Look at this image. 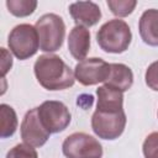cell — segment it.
Returning <instances> with one entry per match:
<instances>
[{
	"instance_id": "cell-1",
	"label": "cell",
	"mask_w": 158,
	"mask_h": 158,
	"mask_svg": "<svg viewBox=\"0 0 158 158\" xmlns=\"http://www.w3.org/2000/svg\"><path fill=\"white\" fill-rule=\"evenodd\" d=\"M33 70L40 85L51 91L68 89L73 86L75 81V77L70 67L56 54L40 56L35 62Z\"/></svg>"
},
{
	"instance_id": "cell-2",
	"label": "cell",
	"mask_w": 158,
	"mask_h": 158,
	"mask_svg": "<svg viewBox=\"0 0 158 158\" xmlns=\"http://www.w3.org/2000/svg\"><path fill=\"white\" fill-rule=\"evenodd\" d=\"M132 41L130 26L120 19L109 20L96 32V42L106 53H122Z\"/></svg>"
},
{
	"instance_id": "cell-3",
	"label": "cell",
	"mask_w": 158,
	"mask_h": 158,
	"mask_svg": "<svg viewBox=\"0 0 158 158\" xmlns=\"http://www.w3.org/2000/svg\"><path fill=\"white\" fill-rule=\"evenodd\" d=\"M126 114L123 109H98L91 116V128L94 133L102 139L118 138L126 127Z\"/></svg>"
},
{
	"instance_id": "cell-4",
	"label": "cell",
	"mask_w": 158,
	"mask_h": 158,
	"mask_svg": "<svg viewBox=\"0 0 158 158\" xmlns=\"http://www.w3.org/2000/svg\"><path fill=\"white\" fill-rule=\"evenodd\" d=\"M40 40V49L43 52H56L63 46L65 25L60 16L56 14L42 15L35 25Z\"/></svg>"
},
{
	"instance_id": "cell-5",
	"label": "cell",
	"mask_w": 158,
	"mask_h": 158,
	"mask_svg": "<svg viewBox=\"0 0 158 158\" xmlns=\"http://www.w3.org/2000/svg\"><path fill=\"white\" fill-rule=\"evenodd\" d=\"M7 46L20 60L35 56L40 48V40L35 26L30 23H20L15 26L9 33Z\"/></svg>"
},
{
	"instance_id": "cell-6",
	"label": "cell",
	"mask_w": 158,
	"mask_h": 158,
	"mask_svg": "<svg viewBox=\"0 0 158 158\" xmlns=\"http://www.w3.org/2000/svg\"><path fill=\"white\" fill-rule=\"evenodd\" d=\"M63 154L67 158H101L102 147L93 136L84 132L69 135L62 144Z\"/></svg>"
},
{
	"instance_id": "cell-7",
	"label": "cell",
	"mask_w": 158,
	"mask_h": 158,
	"mask_svg": "<svg viewBox=\"0 0 158 158\" xmlns=\"http://www.w3.org/2000/svg\"><path fill=\"white\" fill-rule=\"evenodd\" d=\"M38 117L43 127L49 133H58L64 131L72 120V115L65 104L57 100L43 101L38 107Z\"/></svg>"
},
{
	"instance_id": "cell-8",
	"label": "cell",
	"mask_w": 158,
	"mask_h": 158,
	"mask_svg": "<svg viewBox=\"0 0 158 158\" xmlns=\"http://www.w3.org/2000/svg\"><path fill=\"white\" fill-rule=\"evenodd\" d=\"M110 75V63L101 58H86L74 68V77L84 86L105 83Z\"/></svg>"
},
{
	"instance_id": "cell-9",
	"label": "cell",
	"mask_w": 158,
	"mask_h": 158,
	"mask_svg": "<svg viewBox=\"0 0 158 158\" xmlns=\"http://www.w3.org/2000/svg\"><path fill=\"white\" fill-rule=\"evenodd\" d=\"M21 138L26 144L32 147H42L49 138V132L43 127L37 107H33L26 112L22 118L21 127Z\"/></svg>"
},
{
	"instance_id": "cell-10",
	"label": "cell",
	"mask_w": 158,
	"mask_h": 158,
	"mask_svg": "<svg viewBox=\"0 0 158 158\" xmlns=\"http://www.w3.org/2000/svg\"><path fill=\"white\" fill-rule=\"evenodd\" d=\"M69 14L75 26L91 27L101 19V10L94 1H77L69 5Z\"/></svg>"
},
{
	"instance_id": "cell-11",
	"label": "cell",
	"mask_w": 158,
	"mask_h": 158,
	"mask_svg": "<svg viewBox=\"0 0 158 158\" xmlns=\"http://www.w3.org/2000/svg\"><path fill=\"white\" fill-rule=\"evenodd\" d=\"M68 49L74 59H86L90 51V31L83 26H74L68 36Z\"/></svg>"
},
{
	"instance_id": "cell-12",
	"label": "cell",
	"mask_w": 158,
	"mask_h": 158,
	"mask_svg": "<svg viewBox=\"0 0 158 158\" xmlns=\"http://www.w3.org/2000/svg\"><path fill=\"white\" fill-rule=\"evenodd\" d=\"M139 36L142 41L152 47L158 46V10L148 9L146 10L138 22Z\"/></svg>"
},
{
	"instance_id": "cell-13",
	"label": "cell",
	"mask_w": 158,
	"mask_h": 158,
	"mask_svg": "<svg viewBox=\"0 0 158 158\" xmlns=\"http://www.w3.org/2000/svg\"><path fill=\"white\" fill-rule=\"evenodd\" d=\"M133 84V73L130 67L122 63H110V75L105 81L106 86L121 93L127 91Z\"/></svg>"
},
{
	"instance_id": "cell-14",
	"label": "cell",
	"mask_w": 158,
	"mask_h": 158,
	"mask_svg": "<svg viewBox=\"0 0 158 158\" xmlns=\"http://www.w3.org/2000/svg\"><path fill=\"white\" fill-rule=\"evenodd\" d=\"M98 109H123V94L116 89L102 85L96 89Z\"/></svg>"
},
{
	"instance_id": "cell-15",
	"label": "cell",
	"mask_w": 158,
	"mask_h": 158,
	"mask_svg": "<svg viewBox=\"0 0 158 158\" xmlns=\"http://www.w3.org/2000/svg\"><path fill=\"white\" fill-rule=\"evenodd\" d=\"M0 116H1V120H0L1 138L11 137L16 132V128H17V116H16L15 110L7 104H1L0 105Z\"/></svg>"
},
{
	"instance_id": "cell-16",
	"label": "cell",
	"mask_w": 158,
	"mask_h": 158,
	"mask_svg": "<svg viewBox=\"0 0 158 158\" xmlns=\"http://www.w3.org/2000/svg\"><path fill=\"white\" fill-rule=\"evenodd\" d=\"M9 12L16 17H26L33 14L37 7L36 0H6Z\"/></svg>"
},
{
	"instance_id": "cell-17",
	"label": "cell",
	"mask_w": 158,
	"mask_h": 158,
	"mask_svg": "<svg viewBox=\"0 0 158 158\" xmlns=\"http://www.w3.org/2000/svg\"><path fill=\"white\" fill-rule=\"evenodd\" d=\"M111 12L117 17H126L135 10L137 1L136 0H107L106 1Z\"/></svg>"
},
{
	"instance_id": "cell-18",
	"label": "cell",
	"mask_w": 158,
	"mask_h": 158,
	"mask_svg": "<svg viewBox=\"0 0 158 158\" xmlns=\"http://www.w3.org/2000/svg\"><path fill=\"white\" fill-rule=\"evenodd\" d=\"M6 158H38V154L35 147L26 143H19L7 152Z\"/></svg>"
},
{
	"instance_id": "cell-19",
	"label": "cell",
	"mask_w": 158,
	"mask_h": 158,
	"mask_svg": "<svg viewBox=\"0 0 158 158\" xmlns=\"http://www.w3.org/2000/svg\"><path fill=\"white\" fill-rule=\"evenodd\" d=\"M144 158H158V131L149 133L142 146Z\"/></svg>"
},
{
	"instance_id": "cell-20",
	"label": "cell",
	"mask_w": 158,
	"mask_h": 158,
	"mask_svg": "<svg viewBox=\"0 0 158 158\" xmlns=\"http://www.w3.org/2000/svg\"><path fill=\"white\" fill-rule=\"evenodd\" d=\"M146 84L149 89L158 91V60L151 63L144 74Z\"/></svg>"
},
{
	"instance_id": "cell-21",
	"label": "cell",
	"mask_w": 158,
	"mask_h": 158,
	"mask_svg": "<svg viewBox=\"0 0 158 158\" xmlns=\"http://www.w3.org/2000/svg\"><path fill=\"white\" fill-rule=\"evenodd\" d=\"M1 54H2V60H1V75H2V79L5 77V74L11 69L12 67V57L11 54L5 49V48H1Z\"/></svg>"
}]
</instances>
